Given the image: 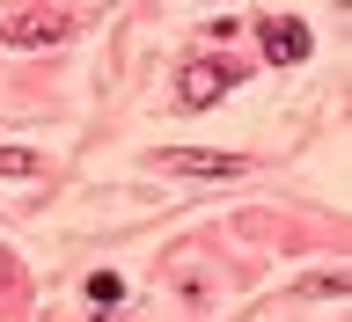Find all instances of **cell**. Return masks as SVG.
<instances>
[{
  "label": "cell",
  "instance_id": "obj_1",
  "mask_svg": "<svg viewBox=\"0 0 352 322\" xmlns=\"http://www.w3.org/2000/svg\"><path fill=\"white\" fill-rule=\"evenodd\" d=\"M228 88H235V66L228 59H191L184 81H176V95H184V110H206V103H220Z\"/></svg>",
  "mask_w": 352,
  "mask_h": 322
},
{
  "label": "cell",
  "instance_id": "obj_2",
  "mask_svg": "<svg viewBox=\"0 0 352 322\" xmlns=\"http://www.w3.org/2000/svg\"><path fill=\"white\" fill-rule=\"evenodd\" d=\"M257 44H264V59H272V66H301L308 51H316L308 22H294V15H272V22H257Z\"/></svg>",
  "mask_w": 352,
  "mask_h": 322
},
{
  "label": "cell",
  "instance_id": "obj_3",
  "mask_svg": "<svg viewBox=\"0 0 352 322\" xmlns=\"http://www.w3.org/2000/svg\"><path fill=\"white\" fill-rule=\"evenodd\" d=\"M154 169H169V176H235L242 161H235V154H220V147H162V154H154Z\"/></svg>",
  "mask_w": 352,
  "mask_h": 322
},
{
  "label": "cell",
  "instance_id": "obj_4",
  "mask_svg": "<svg viewBox=\"0 0 352 322\" xmlns=\"http://www.w3.org/2000/svg\"><path fill=\"white\" fill-rule=\"evenodd\" d=\"M59 37H66V15H52V8L8 22V51H44V44H59Z\"/></svg>",
  "mask_w": 352,
  "mask_h": 322
},
{
  "label": "cell",
  "instance_id": "obj_5",
  "mask_svg": "<svg viewBox=\"0 0 352 322\" xmlns=\"http://www.w3.org/2000/svg\"><path fill=\"white\" fill-rule=\"evenodd\" d=\"M88 301H96V308H118V301H125V279H118V271H96V279H88Z\"/></svg>",
  "mask_w": 352,
  "mask_h": 322
},
{
  "label": "cell",
  "instance_id": "obj_6",
  "mask_svg": "<svg viewBox=\"0 0 352 322\" xmlns=\"http://www.w3.org/2000/svg\"><path fill=\"white\" fill-rule=\"evenodd\" d=\"M30 169H37V161H30L22 147H0V176H30Z\"/></svg>",
  "mask_w": 352,
  "mask_h": 322
}]
</instances>
